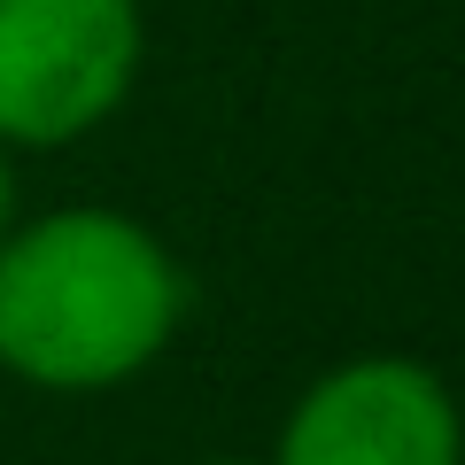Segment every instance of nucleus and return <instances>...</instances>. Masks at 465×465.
Wrapping results in <instances>:
<instances>
[{"label":"nucleus","instance_id":"obj_1","mask_svg":"<svg viewBox=\"0 0 465 465\" xmlns=\"http://www.w3.org/2000/svg\"><path fill=\"white\" fill-rule=\"evenodd\" d=\"M179 326L186 264L148 217L63 202L0 232V372L32 396H116Z\"/></svg>","mask_w":465,"mask_h":465},{"label":"nucleus","instance_id":"obj_2","mask_svg":"<svg viewBox=\"0 0 465 465\" xmlns=\"http://www.w3.org/2000/svg\"><path fill=\"white\" fill-rule=\"evenodd\" d=\"M140 0H0V148L54 155L109 124L140 85Z\"/></svg>","mask_w":465,"mask_h":465},{"label":"nucleus","instance_id":"obj_3","mask_svg":"<svg viewBox=\"0 0 465 465\" xmlns=\"http://www.w3.org/2000/svg\"><path fill=\"white\" fill-rule=\"evenodd\" d=\"M264 465H465V403L427 357L365 349L287 403Z\"/></svg>","mask_w":465,"mask_h":465},{"label":"nucleus","instance_id":"obj_4","mask_svg":"<svg viewBox=\"0 0 465 465\" xmlns=\"http://www.w3.org/2000/svg\"><path fill=\"white\" fill-rule=\"evenodd\" d=\"M24 217V202H16V148H0V232Z\"/></svg>","mask_w":465,"mask_h":465},{"label":"nucleus","instance_id":"obj_5","mask_svg":"<svg viewBox=\"0 0 465 465\" xmlns=\"http://www.w3.org/2000/svg\"><path fill=\"white\" fill-rule=\"evenodd\" d=\"M202 465H264V458H202Z\"/></svg>","mask_w":465,"mask_h":465}]
</instances>
